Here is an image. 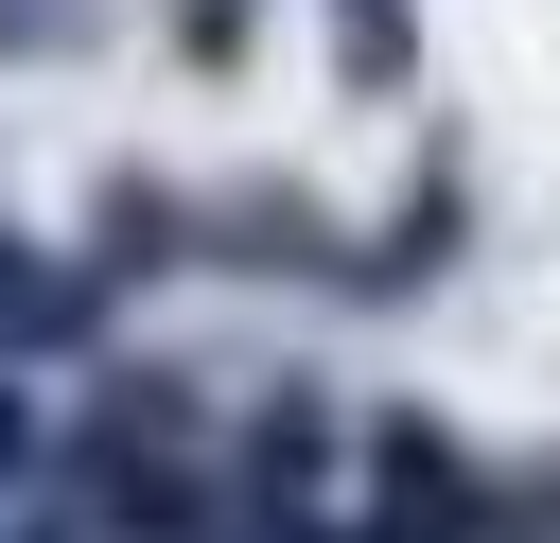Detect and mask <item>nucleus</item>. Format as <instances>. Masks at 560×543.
<instances>
[{
    "label": "nucleus",
    "mask_w": 560,
    "mask_h": 543,
    "mask_svg": "<svg viewBox=\"0 0 560 543\" xmlns=\"http://www.w3.org/2000/svg\"><path fill=\"white\" fill-rule=\"evenodd\" d=\"M368 543H490V490L438 420H368Z\"/></svg>",
    "instance_id": "f257e3e1"
},
{
    "label": "nucleus",
    "mask_w": 560,
    "mask_h": 543,
    "mask_svg": "<svg viewBox=\"0 0 560 543\" xmlns=\"http://www.w3.org/2000/svg\"><path fill=\"white\" fill-rule=\"evenodd\" d=\"M88 228H105V245H88L105 280H158V263H192V193H158V175H105V210H88Z\"/></svg>",
    "instance_id": "f03ea898"
},
{
    "label": "nucleus",
    "mask_w": 560,
    "mask_h": 543,
    "mask_svg": "<svg viewBox=\"0 0 560 543\" xmlns=\"http://www.w3.org/2000/svg\"><path fill=\"white\" fill-rule=\"evenodd\" d=\"M438 263H455V193H402V228H385L350 280H368V298H402V280H438Z\"/></svg>",
    "instance_id": "7ed1b4c3"
},
{
    "label": "nucleus",
    "mask_w": 560,
    "mask_h": 543,
    "mask_svg": "<svg viewBox=\"0 0 560 543\" xmlns=\"http://www.w3.org/2000/svg\"><path fill=\"white\" fill-rule=\"evenodd\" d=\"M210 263H262V280H280V263H315V193H245Z\"/></svg>",
    "instance_id": "20e7f679"
},
{
    "label": "nucleus",
    "mask_w": 560,
    "mask_h": 543,
    "mask_svg": "<svg viewBox=\"0 0 560 543\" xmlns=\"http://www.w3.org/2000/svg\"><path fill=\"white\" fill-rule=\"evenodd\" d=\"M88 35H105V0H0V70H52Z\"/></svg>",
    "instance_id": "39448f33"
},
{
    "label": "nucleus",
    "mask_w": 560,
    "mask_h": 543,
    "mask_svg": "<svg viewBox=\"0 0 560 543\" xmlns=\"http://www.w3.org/2000/svg\"><path fill=\"white\" fill-rule=\"evenodd\" d=\"M35 473V403H18V368H0V490Z\"/></svg>",
    "instance_id": "423d86ee"
}]
</instances>
